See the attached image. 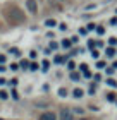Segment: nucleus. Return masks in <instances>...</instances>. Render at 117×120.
Segmentation results:
<instances>
[{"label":"nucleus","mask_w":117,"mask_h":120,"mask_svg":"<svg viewBox=\"0 0 117 120\" xmlns=\"http://www.w3.org/2000/svg\"><path fill=\"white\" fill-rule=\"evenodd\" d=\"M40 120H57V115L53 112H45L40 115Z\"/></svg>","instance_id":"nucleus-1"},{"label":"nucleus","mask_w":117,"mask_h":120,"mask_svg":"<svg viewBox=\"0 0 117 120\" xmlns=\"http://www.w3.org/2000/svg\"><path fill=\"white\" fill-rule=\"evenodd\" d=\"M62 46H64V48H71V41H69V40H64V41H62Z\"/></svg>","instance_id":"nucleus-6"},{"label":"nucleus","mask_w":117,"mask_h":120,"mask_svg":"<svg viewBox=\"0 0 117 120\" xmlns=\"http://www.w3.org/2000/svg\"><path fill=\"white\" fill-rule=\"evenodd\" d=\"M0 98H2V100H5V98H7V93L2 91V93H0Z\"/></svg>","instance_id":"nucleus-11"},{"label":"nucleus","mask_w":117,"mask_h":120,"mask_svg":"<svg viewBox=\"0 0 117 120\" xmlns=\"http://www.w3.org/2000/svg\"><path fill=\"white\" fill-rule=\"evenodd\" d=\"M0 120H2V118H0Z\"/></svg>","instance_id":"nucleus-16"},{"label":"nucleus","mask_w":117,"mask_h":120,"mask_svg":"<svg viewBox=\"0 0 117 120\" xmlns=\"http://www.w3.org/2000/svg\"><path fill=\"white\" fill-rule=\"evenodd\" d=\"M72 94H74V98H81L85 93H83V89H79V88H76L74 91H72Z\"/></svg>","instance_id":"nucleus-4"},{"label":"nucleus","mask_w":117,"mask_h":120,"mask_svg":"<svg viewBox=\"0 0 117 120\" xmlns=\"http://www.w3.org/2000/svg\"><path fill=\"white\" fill-rule=\"evenodd\" d=\"M55 62H57V64H60V62H64V58H62V57H59V55H57V57H55Z\"/></svg>","instance_id":"nucleus-9"},{"label":"nucleus","mask_w":117,"mask_h":120,"mask_svg":"<svg viewBox=\"0 0 117 120\" xmlns=\"http://www.w3.org/2000/svg\"><path fill=\"white\" fill-rule=\"evenodd\" d=\"M107 84L110 86V88H117V82H115L114 79H109V81H107Z\"/></svg>","instance_id":"nucleus-5"},{"label":"nucleus","mask_w":117,"mask_h":120,"mask_svg":"<svg viewBox=\"0 0 117 120\" xmlns=\"http://www.w3.org/2000/svg\"><path fill=\"white\" fill-rule=\"evenodd\" d=\"M74 117H72V112L69 110H62L60 112V120H72Z\"/></svg>","instance_id":"nucleus-2"},{"label":"nucleus","mask_w":117,"mask_h":120,"mask_svg":"<svg viewBox=\"0 0 117 120\" xmlns=\"http://www.w3.org/2000/svg\"><path fill=\"white\" fill-rule=\"evenodd\" d=\"M97 31H98V34H103V33H105L103 28H97Z\"/></svg>","instance_id":"nucleus-14"},{"label":"nucleus","mask_w":117,"mask_h":120,"mask_svg":"<svg viewBox=\"0 0 117 120\" xmlns=\"http://www.w3.org/2000/svg\"><path fill=\"white\" fill-rule=\"evenodd\" d=\"M59 94L60 96H65V94H67V91H65V89H59Z\"/></svg>","instance_id":"nucleus-10"},{"label":"nucleus","mask_w":117,"mask_h":120,"mask_svg":"<svg viewBox=\"0 0 117 120\" xmlns=\"http://www.w3.org/2000/svg\"><path fill=\"white\" fill-rule=\"evenodd\" d=\"M97 65H98V69H103V67H105V62H98Z\"/></svg>","instance_id":"nucleus-13"},{"label":"nucleus","mask_w":117,"mask_h":120,"mask_svg":"<svg viewBox=\"0 0 117 120\" xmlns=\"http://www.w3.org/2000/svg\"><path fill=\"white\" fill-rule=\"evenodd\" d=\"M48 65H50V64H48V60H45V62H43V69L47 70V69H48Z\"/></svg>","instance_id":"nucleus-12"},{"label":"nucleus","mask_w":117,"mask_h":120,"mask_svg":"<svg viewBox=\"0 0 117 120\" xmlns=\"http://www.w3.org/2000/svg\"><path fill=\"white\" fill-rule=\"evenodd\" d=\"M71 79H72V81H77V79H79V74H77V72H72V74H71Z\"/></svg>","instance_id":"nucleus-7"},{"label":"nucleus","mask_w":117,"mask_h":120,"mask_svg":"<svg viewBox=\"0 0 117 120\" xmlns=\"http://www.w3.org/2000/svg\"><path fill=\"white\" fill-rule=\"evenodd\" d=\"M26 5H28V9H29V12H33V14L36 12V2L35 0H28Z\"/></svg>","instance_id":"nucleus-3"},{"label":"nucleus","mask_w":117,"mask_h":120,"mask_svg":"<svg viewBox=\"0 0 117 120\" xmlns=\"http://www.w3.org/2000/svg\"><path fill=\"white\" fill-rule=\"evenodd\" d=\"M4 62H5V57H4V55H0V64H4Z\"/></svg>","instance_id":"nucleus-15"},{"label":"nucleus","mask_w":117,"mask_h":120,"mask_svg":"<svg viewBox=\"0 0 117 120\" xmlns=\"http://www.w3.org/2000/svg\"><path fill=\"white\" fill-rule=\"evenodd\" d=\"M45 24H47V26H55L57 22H55L53 19H47V22H45Z\"/></svg>","instance_id":"nucleus-8"}]
</instances>
